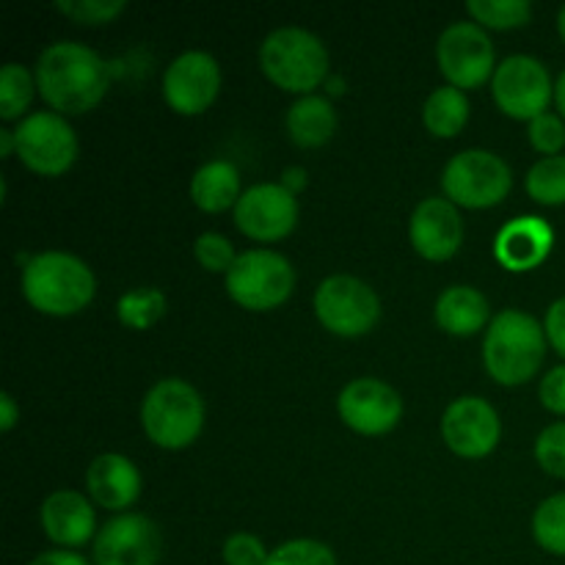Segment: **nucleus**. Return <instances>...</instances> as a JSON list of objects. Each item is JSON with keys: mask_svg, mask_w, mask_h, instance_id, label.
Here are the masks:
<instances>
[{"mask_svg": "<svg viewBox=\"0 0 565 565\" xmlns=\"http://www.w3.org/2000/svg\"><path fill=\"white\" fill-rule=\"evenodd\" d=\"M544 331L546 340L552 342V348L565 359V298H557L550 307L544 320Z\"/></svg>", "mask_w": 565, "mask_h": 565, "instance_id": "e433bc0d", "label": "nucleus"}, {"mask_svg": "<svg viewBox=\"0 0 565 565\" xmlns=\"http://www.w3.org/2000/svg\"><path fill=\"white\" fill-rule=\"evenodd\" d=\"M259 66L270 83L307 97L329 77V50L307 28H276L259 47Z\"/></svg>", "mask_w": 565, "mask_h": 565, "instance_id": "20e7f679", "label": "nucleus"}, {"mask_svg": "<svg viewBox=\"0 0 565 565\" xmlns=\"http://www.w3.org/2000/svg\"><path fill=\"white\" fill-rule=\"evenodd\" d=\"M17 158L42 177H58L77 160V136L66 116L55 110H36L14 130Z\"/></svg>", "mask_w": 565, "mask_h": 565, "instance_id": "1a4fd4ad", "label": "nucleus"}, {"mask_svg": "<svg viewBox=\"0 0 565 565\" xmlns=\"http://www.w3.org/2000/svg\"><path fill=\"white\" fill-rule=\"evenodd\" d=\"M281 185L287 188V191H301L303 185H307V171L303 169H298V166H292V169H287L285 171V182H281Z\"/></svg>", "mask_w": 565, "mask_h": 565, "instance_id": "ea45409f", "label": "nucleus"}, {"mask_svg": "<svg viewBox=\"0 0 565 565\" xmlns=\"http://www.w3.org/2000/svg\"><path fill=\"white\" fill-rule=\"evenodd\" d=\"M116 315L132 331H147L166 315V296L158 287H136L127 290L116 303Z\"/></svg>", "mask_w": 565, "mask_h": 565, "instance_id": "393cba45", "label": "nucleus"}, {"mask_svg": "<svg viewBox=\"0 0 565 565\" xmlns=\"http://www.w3.org/2000/svg\"><path fill=\"white\" fill-rule=\"evenodd\" d=\"M33 77L44 103L61 116L97 108L110 86V70L103 55L81 42H55L44 47Z\"/></svg>", "mask_w": 565, "mask_h": 565, "instance_id": "f257e3e1", "label": "nucleus"}, {"mask_svg": "<svg viewBox=\"0 0 565 565\" xmlns=\"http://www.w3.org/2000/svg\"><path fill=\"white\" fill-rule=\"evenodd\" d=\"M546 356V331L533 315L505 309L489 323L483 340V364L497 384H527Z\"/></svg>", "mask_w": 565, "mask_h": 565, "instance_id": "7ed1b4c3", "label": "nucleus"}, {"mask_svg": "<svg viewBox=\"0 0 565 565\" xmlns=\"http://www.w3.org/2000/svg\"><path fill=\"white\" fill-rule=\"evenodd\" d=\"M436 323L452 337H472L489 320V301L469 285H452L436 301Z\"/></svg>", "mask_w": 565, "mask_h": 565, "instance_id": "412c9836", "label": "nucleus"}, {"mask_svg": "<svg viewBox=\"0 0 565 565\" xmlns=\"http://www.w3.org/2000/svg\"><path fill=\"white\" fill-rule=\"evenodd\" d=\"M408 237L419 257L430 263H445L463 243L461 213L450 199H425L414 207Z\"/></svg>", "mask_w": 565, "mask_h": 565, "instance_id": "f3484780", "label": "nucleus"}, {"mask_svg": "<svg viewBox=\"0 0 565 565\" xmlns=\"http://www.w3.org/2000/svg\"><path fill=\"white\" fill-rule=\"evenodd\" d=\"M11 152H17L14 130H0V154H3V158H9Z\"/></svg>", "mask_w": 565, "mask_h": 565, "instance_id": "a19ab883", "label": "nucleus"}, {"mask_svg": "<svg viewBox=\"0 0 565 565\" xmlns=\"http://www.w3.org/2000/svg\"><path fill=\"white\" fill-rule=\"evenodd\" d=\"M467 11L486 28H519L533 17L527 0H469Z\"/></svg>", "mask_w": 565, "mask_h": 565, "instance_id": "c85d7f7f", "label": "nucleus"}, {"mask_svg": "<svg viewBox=\"0 0 565 565\" xmlns=\"http://www.w3.org/2000/svg\"><path fill=\"white\" fill-rule=\"evenodd\" d=\"M55 9L81 25H103L114 22L127 9L125 0H58Z\"/></svg>", "mask_w": 565, "mask_h": 565, "instance_id": "7c9ffc66", "label": "nucleus"}, {"mask_svg": "<svg viewBox=\"0 0 565 565\" xmlns=\"http://www.w3.org/2000/svg\"><path fill=\"white\" fill-rule=\"evenodd\" d=\"M86 486L92 500L108 511H125L141 494V472L119 452H103L86 469Z\"/></svg>", "mask_w": 565, "mask_h": 565, "instance_id": "aec40b11", "label": "nucleus"}, {"mask_svg": "<svg viewBox=\"0 0 565 565\" xmlns=\"http://www.w3.org/2000/svg\"><path fill=\"white\" fill-rule=\"evenodd\" d=\"M511 185V166L489 149H463L452 154L441 174L445 196L469 210L494 207L508 196Z\"/></svg>", "mask_w": 565, "mask_h": 565, "instance_id": "0eeeda50", "label": "nucleus"}, {"mask_svg": "<svg viewBox=\"0 0 565 565\" xmlns=\"http://www.w3.org/2000/svg\"><path fill=\"white\" fill-rule=\"evenodd\" d=\"M296 287V270L290 259L270 248H252L237 254L226 274V290L232 301L252 312H268L281 307Z\"/></svg>", "mask_w": 565, "mask_h": 565, "instance_id": "423d86ee", "label": "nucleus"}, {"mask_svg": "<svg viewBox=\"0 0 565 565\" xmlns=\"http://www.w3.org/2000/svg\"><path fill=\"white\" fill-rule=\"evenodd\" d=\"M337 130V110L334 105L318 94L296 99L287 110V136L303 149H318L331 141Z\"/></svg>", "mask_w": 565, "mask_h": 565, "instance_id": "5701e85b", "label": "nucleus"}, {"mask_svg": "<svg viewBox=\"0 0 565 565\" xmlns=\"http://www.w3.org/2000/svg\"><path fill=\"white\" fill-rule=\"evenodd\" d=\"M524 185L539 204H565V154L541 158L527 171Z\"/></svg>", "mask_w": 565, "mask_h": 565, "instance_id": "cd10ccee", "label": "nucleus"}, {"mask_svg": "<svg viewBox=\"0 0 565 565\" xmlns=\"http://www.w3.org/2000/svg\"><path fill=\"white\" fill-rule=\"evenodd\" d=\"M17 419H20V406H17V401L9 392H3V395H0V430L9 434L17 425Z\"/></svg>", "mask_w": 565, "mask_h": 565, "instance_id": "58836bf2", "label": "nucleus"}, {"mask_svg": "<svg viewBox=\"0 0 565 565\" xmlns=\"http://www.w3.org/2000/svg\"><path fill=\"white\" fill-rule=\"evenodd\" d=\"M141 423L149 441L163 450H185L204 428V401L188 381L163 379L147 392Z\"/></svg>", "mask_w": 565, "mask_h": 565, "instance_id": "39448f33", "label": "nucleus"}, {"mask_svg": "<svg viewBox=\"0 0 565 565\" xmlns=\"http://www.w3.org/2000/svg\"><path fill=\"white\" fill-rule=\"evenodd\" d=\"M539 395L544 408H550L552 414H565V364L552 367L550 373L544 375Z\"/></svg>", "mask_w": 565, "mask_h": 565, "instance_id": "c9c22d12", "label": "nucleus"}, {"mask_svg": "<svg viewBox=\"0 0 565 565\" xmlns=\"http://www.w3.org/2000/svg\"><path fill=\"white\" fill-rule=\"evenodd\" d=\"M221 92V66L204 50H185L163 75V94L171 110L182 116L204 114Z\"/></svg>", "mask_w": 565, "mask_h": 565, "instance_id": "ddd939ff", "label": "nucleus"}, {"mask_svg": "<svg viewBox=\"0 0 565 565\" xmlns=\"http://www.w3.org/2000/svg\"><path fill=\"white\" fill-rule=\"evenodd\" d=\"M491 88H494V99L502 114L524 121H533L535 116L546 114L550 99L555 97L550 72L533 55H508L497 66Z\"/></svg>", "mask_w": 565, "mask_h": 565, "instance_id": "9b49d317", "label": "nucleus"}, {"mask_svg": "<svg viewBox=\"0 0 565 565\" xmlns=\"http://www.w3.org/2000/svg\"><path fill=\"white\" fill-rule=\"evenodd\" d=\"M241 171L232 160H210L191 180V199L204 213H224L241 202Z\"/></svg>", "mask_w": 565, "mask_h": 565, "instance_id": "4be33fe9", "label": "nucleus"}, {"mask_svg": "<svg viewBox=\"0 0 565 565\" xmlns=\"http://www.w3.org/2000/svg\"><path fill=\"white\" fill-rule=\"evenodd\" d=\"M555 243V232L541 215H519L500 230L494 257L508 270H530L544 263Z\"/></svg>", "mask_w": 565, "mask_h": 565, "instance_id": "a211bd4d", "label": "nucleus"}, {"mask_svg": "<svg viewBox=\"0 0 565 565\" xmlns=\"http://www.w3.org/2000/svg\"><path fill=\"white\" fill-rule=\"evenodd\" d=\"M160 530L141 513H121L103 524L94 539V565H158Z\"/></svg>", "mask_w": 565, "mask_h": 565, "instance_id": "2eb2a0df", "label": "nucleus"}, {"mask_svg": "<svg viewBox=\"0 0 565 565\" xmlns=\"http://www.w3.org/2000/svg\"><path fill=\"white\" fill-rule=\"evenodd\" d=\"M557 31H561V36L565 42V6L561 9V14H557Z\"/></svg>", "mask_w": 565, "mask_h": 565, "instance_id": "37998d69", "label": "nucleus"}, {"mask_svg": "<svg viewBox=\"0 0 565 565\" xmlns=\"http://www.w3.org/2000/svg\"><path fill=\"white\" fill-rule=\"evenodd\" d=\"M235 224L252 241L274 243L290 235L298 224L296 193L281 182H259L243 191L235 204Z\"/></svg>", "mask_w": 565, "mask_h": 565, "instance_id": "f8f14e48", "label": "nucleus"}, {"mask_svg": "<svg viewBox=\"0 0 565 565\" xmlns=\"http://www.w3.org/2000/svg\"><path fill=\"white\" fill-rule=\"evenodd\" d=\"M500 414L483 397H458L441 417V439L461 458H486L500 445Z\"/></svg>", "mask_w": 565, "mask_h": 565, "instance_id": "4468645a", "label": "nucleus"}, {"mask_svg": "<svg viewBox=\"0 0 565 565\" xmlns=\"http://www.w3.org/2000/svg\"><path fill=\"white\" fill-rule=\"evenodd\" d=\"M265 565H337V557L323 541L296 539L270 550Z\"/></svg>", "mask_w": 565, "mask_h": 565, "instance_id": "c756f323", "label": "nucleus"}, {"mask_svg": "<svg viewBox=\"0 0 565 565\" xmlns=\"http://www.w3.org/2000/svg\"><path fill=\"white\" fill-rule=\"evenodd\" d=\"M97 292V279L81 257L42 252L22 268V296L33 309L53 318H70L86 309Z\"/></svg>", "mask_w": 565, "mask_h": 565, "instance_id": "f03ea898", "label": "nucleus"}, {"mask_svg": "<svg viewBox=\"0 0 565 565\" xmlns=\"http://www.w3.org/2000/svg\"><path fill=\"white\" fill-rule=\"evenodd\" d=\"M555 103H557V110H561V116L565 121V72L557 77V83H555Z\"/></svg>", "mask_w": 565, "mask_h": 565, "instance_id": "79ce46f5", "label": "nucleus"}, {"mask_svg": "<svg viewBox=\"0 0 565 565\" xmlns=\"http://www.w3.org/2000/svg\"><path fill=\"white\" fill-rule=\"evenodd\" d=\"M36 77L22 64H6L0 70V116L3 119H20L22 110L31 105Z\"/></svg>", "mask_w": 565, "mask_h": 565, "instance_id": "bb28decb", "label": "nucleus"}, {"mask_svg": "<svg viewBox=\"0 0 565 565\" xmlns=\"http://www.w3.org/2000/svg\"><path fill=\"white\" fill-rule=\"evenodd\" d=\"M535 458L544 472L565 480V423H555L541 430V436L535 439Z\"/></svg>", "mask_w": 565, "mask_h": 565, "instance_id": "72a5a7b5", "label": "nucleus"}, {"mask_svg": "<svg viewBox=\"0 0 565 565\" xmlns=\"http://www.w3.org/2000/svg\"><path fill=\"white\" fill-rule=\"evenodd\" d=\"M342 423L362 436H384L401 423L403 401L397 390L379 379H356L337 397Z\"/></svg>", "mask_w": 565, "mask_h": 565, "instance_id": "dca6fc26", "label": "nucleus"}, {"mask_svg": "<svg viewBox=\"0 0 565 565\" xmlns=\"http://www.w3.org/2000/svg\"><path fill=\"white\" fill-rule=\"evenodd\" d=\"M533 535L541 550L565 557V491L552 494L533 513Z\"/></svg>", "mask_w": 565, "mask_h": 565, "instance_id": "a878e982", "label": "nucleus"}, {"mask_svg": "<svg viewBox=\"0 0 565 565\" xmlns=\"http://www.w3.org/2000/svg\"><path fill=\"white\" fill-rule=\"evenodd\" d=\"M193 254H196L199 265L210 274H230V268L235 265L237 254L232 246L230 237L218 235V232H204L193 243Z\"/></svg>", "mask_w": 565, "mask_h": 565, "instance_id": "2f4dec72", "label": "nucleus"}, {"mask_svg": "<svg viewBox=\"0 0 565 565\" xmlns=\"http://www.w3.org/2000/svg\"><path fill=\"white\" fill-rule=\"evenodd\" d=\"M224 555L226 565H265L270 552L265 550L263 541L252 533H235L224 541Z\"/></svg>", "mask_w": 565, "mask_h": 565, "instance_id": "f704fd0d", "label": "nucleus"}, {"mask_svg": "<svg viewBox=\"0 0 565 565\" xmlns=\"http://www.w3.org/2000/svg\"><path fill=\"white\" fill-rule=\"evenodd\" d=\"M441 75L456 88H478L494 77V44L478 22H452L436 42Z\"/></svg>", "mask_w": 565, "mask_h": 565, "instance_id": "9d476101", "label": "nucleus"}, {"mask_svg": "<svg viewBox=\"0 0 565 565\" xmlns=\"http://www.w3.org/2000/svg\"><path fill=\"white\" fill-rule=\"evenodd\" d=\"M423 121L434 136L439 138H452L467 127L469 121V99L461 88L456 86H441L436 92H430V97L425 99L423 108Z\"/></svg>", "mask_w": 565, "mask_h": 565, "instance_id": "b1692460", "label": "nucleus"}, {"mask_svg": "<svg viewBox=\"0 0 565 565\" xmlns=\"http://www.w3.org/2000/svg\"><path fill=\"white\" fill-rule=\"evenodd\" d=\"M42 530L53 544L64 546V550H75V546L88 544L94 535L97 519H94V508L81 491H55L42 502Z\"/></svg>", "mask_w": 565, "mask_h": 565, "instance_id": "6ab92c4d", "label": "nucleus"}, {"mask_svg": "<svg viewBox=\"0 0 565 565\" xmlns=\"http://www.w3.org/2000/svg\"><path fill=\"white\" fill-rule=\"evenodd\" d=\"M527 138L533 143L535 152L546 154V158H555L561 154V149L565 147V121L563 116L557 114H541L530 121L527 127Z\"/></svg>", "mask_w": 565, "mask_h": 565, "instance_id": "473e14b6", "label": "nucleus"}, {"mask_svg": "<svg viewBox=\"0 0 565 565\" xmlns=\"http://www.w3.org/2000/svg\"><path fill=\"white\" fill-rule=\"evenodd\" d=\"M315 315L337 337H362L379 323L381 298L356 276H329L315 290Z\"/></svg>", "mask_w": 565, "mask_h": 565, "instance_id": "6e6552de", "label": "nucleus"}, {"mask_svg": "<svg viewBox=\"0 0 565 565\" xmlns=\"http://www.w3.org/2000/svg\"><path fill=\"white\" fill-rule=\"evenodd\" d=\"M31 565H88V561L70 550H50V552H42L39 557H33Z\"/></svg>", "mask_w": 565, "mask_h": 565, "instance_id": "4c0bfd02", "label": "nucleus"}]
</instances>
